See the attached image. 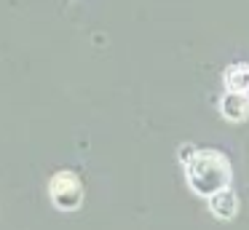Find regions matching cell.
<instances>
[{
    "label": "cell",
    "instance_id": "6da1fadb",
    "mask_svg": "<svg viewBox=\"0 0 249 230\" xmlns=\"http://www.w3.org/2000/svg\"><path fill=\"white\" fill-rule=\"evenodd\" d=\"M185 171H188L190 187L201 195H214V193L225 190L228 179H231V166H228L225 155L214 153V150L193 153L185 160Z\"/></svg>",
    "mask_w": 249,
    "mask_h": 230
},
{
    "label": "cell",
    "instance_id": "7a4b0ae2",
    "mask_svg": "<svg viewBox=\"0 0 249 230\" xmlns=\"http://www.w3.org/2000/svg\"><path fill=\"white\" fill-rule=\"evenodd\" d=\"M228 94H249V62H236L222 75Z\"/></svg>",
    "mask_w": 249,
    "mask_h": 230
},
{
    "label": "cell",
    "instance_id": "3957f363",
    "mask_svg": "<svg viewBox=\"0 0 249 230\" xmlns=\"http://www.w3.org/2000/svg\"><path fill=\"white\" fill-rule=\"evenodd\" d=\"M220 110L228 121H247L249 115V96L247 94H225L220 99Z\"/></svg>",
    "mask_w": 249,
    "mask_h": 230
},
{
    "label": "cell",
    "instance_id": "277c9868",
    "mask_svg": "<svg viewBox=\"0 0 249 230\" xmlns=\"http://www.w3.org/2000/svg\"><path fill=\"white\" fill-rule=\"evenodd\" d=\"M212 201H209V206H212V212L217 214L220 219H231L233 214H236V209H238V201H236V193L233 190H220V193H214V195H209Z\"/></svg>",
    "mask_w": 249,
    "mask_h": 230
}]
</instances>
